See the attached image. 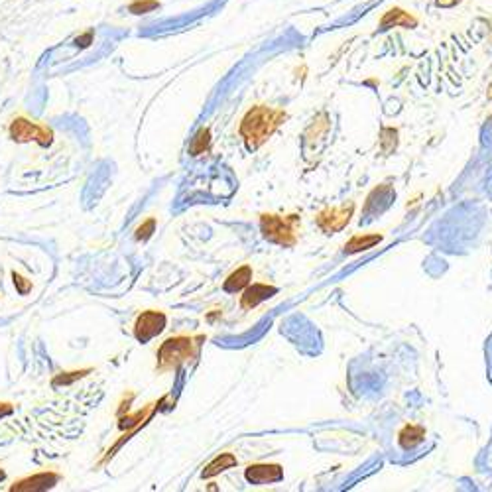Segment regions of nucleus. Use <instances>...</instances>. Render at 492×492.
<instances>
[{"label": "nucleus", "mask_w": 492, "mask_h": 492, "mask_svg": "<svg viewBox=\"0 0 492 492\" xmlns=\"http://www.w3.org/2000/svg\"><path fill=\"white\" fill-rule=\"evenodd\" d=\"M156 8H160L157 0H132L128 4V12H132V14H148V12L156 10Z\"/></svg>", "instance_id": "obj_17"}, {"label": "nucleus", "mask_w": 492, "mask_h": 492, "mask_svg": "<svg viewBox=\"0 0 492 492\" xmlns=\"http://www.w3.org/2000/svg\"><path fill=\"white\" fill-rule=\"evenodd\" d=\"M418 18L412 16L409 12L402 8H390L380 20V30H390V28H416Z\"/></svg>", "instance_id": "obj_10"}, {"label": "nucleus", "mask_w": 492, "mask_h": 492, "mask_svg": "<svg viewBox=\"0 0 492 492\" xmlns=\"http://www.w3.org/2000/svg\"><path fill=\"white\" fill-rule=\"evenodd\" d=\"M4 477H6V475H4V471H0V481H4Z\"/></svg>", "instance_id": "obj_23"}, {"label": "nucleus", "mask_w": 492, "mask_h": 492, "mask_svg": "<svg viewBox=\"0 0 492 492\" xmlns=\"http://www.w3.org/2000/svg\"><path fill=\"white\" fill-rule=\"evenodd\" d=\"M461 0H435V4L441 8H453L455 4H459Z\"/></svg>", "instance_id": "obj_22"}, {"label": "nucleus", "mask_w": 492, "mask_h": 492, "mask_svg": "<svg viewBox=\"0 0 492 492\" xmlns=\"http://www.w3.org/2000/svg\"><path fill=\"white\" fill-rule=\"evenodd\" d=\"M89 372H93V368H81V370L62 372V374H57V377L53 378L52 384H53V388L69 386V384H73V382H77V380H81V378L87 377Z\"/></svg>", "instance_id": "obj_15"}, {"label": "nucleus", "mask_w": 492, "mask_h": 492, "mask_svg": "<svg viewBox=\"0 0 492 492\" xmlns=\"http://www.w3.org/2000/svg\"><path fill=\"white\" fill-rule=\"evenodd\" d=\"M355 211V205H343V207H333V209H325L323 213H319L317 217V225L321 227V231H325L327 234L331 232H339L345 229L351 220V215Z\"/></svg>", "instance_id": "obj_6"}, {"label": "nucleus", "mask_w": 492, "mask_h": 492, "mask_svg": "<svg viewBox=\"0 0 492 492\" xmlns=\"http://www.w3.org/2000/svg\"><path fill=\"white\" fill-rule=\"evenodd\" d=\"M297 223V217H280V215H262V234L264 239H268L270 242L282 244V246H293L297 239H295V231L293 225Z\"/></svg>", "instance_id": "obj_3"}, {"label": "nucleus", "mask_w": 492, "mask_h": 492, "mask_svg": "<svg viewBox=\"0 0 492 492\" xmlns=\"http://www.w3.org/2000/svg\"><path fill=\"white\" fill-rule=\"evenodd\" d=\"M283 118H286L283 111H274V108L262 105L252 106L241 122V136L244 138L246 146L251 150L260 148L274 130L280 126Z\"/></svg>", "instance_id": "obj_1"}, {"label": "nucleus", "mask_w": 492, "mask_h": 492, "mask_svg": "<svg viewBox=\"0 0 492 492\" xmlns=\"http://www.w3.org/2000/svg\"><path fill=\"white\" fill-rule=\"evenodd\" d=\"M382 241L380 234H356L345 244V252H360L372 248L374 244Z\"/></svg>", "instance_id": "obj_14"}, {"label": "nucleus", "mask_w": 492, "mask_h": 492, "mask_svg": "<svg viewBox=\"0 0 492 492\" xmlns=\"http://www.w3.org/2000/svg\"><path fill=\"white\" fill-rule=\"evenodd\" d=\"M166 329V315L162 311H144L138 315L134 323V337L140 343H148Z\"/></svg>", "instance_id": "obj_5"}, {"label": "nucleus", "mask_w": 492, "mask_h": 492, "mask_svg": "<svg viewBox=\"0 0 492 492\" xmlns=\"http://www.w3.org/2000/svg\"><path fill=\"white\" fill-rule=\"evenodd\" d=\"M12 412H14V406H12V404H8V402H2V404H0V419L10 416Z\"/></svg>", "instance_id": "obj_21"}, {"label": "nucleus", "mask_w": 492, "mask_h": 492, "mask_svg": "<svg viewBox=\"0 0 492 492\" xmlns=\"http://www.w3.org/2000/svg\"><path fill=\"white\" fill-rule=\"evenodd\" d=\"M246 481L251 484H268L283 479V471L280 465H251L244 472Z\"/></svg>", "instance_id": "obj_8"}, {"label": "nucleus", "mask_w": 492, "mask_h": 492, "mask_svg": "<svg viewBox=\"0 0 492 492\" xmlns=\"http://www.w3.org/2000/svg\"><path fill=\"white\" fill-rule=\"evenodd\" d=\"M12 278H14V286L18 288V292L20 293H28V290L31 288V282L30 280H26V278H22L20 274H12Z\"/></svg>", "instance_id": "obj_19"}, {"label": "nucleus", "mask_w": 492, "mask_h": 492, "mask_svg": "<svg viewBox=\"0 0 492 492\" xmlns=\"http://www.w3.org/2000/svg\"><path fill=\"white\" fill-rule=\"evenodd\" d=\"M234 465H237V457H234V455H231V453H220L219 457H215V459L203 469V479H211V477H215V475H219V472L231 469Z\"/></svg>", "instance_id": "obj_11"}, {"label": "nucleus", "mask_w": 492, "mask_h": 492, "mask_svg": "<svg viewBox=\"0 0 492 492\" xmlns=\"http://www.w3.org/2000/svg\"><path fill=\"white\" fill-rule=\"evenodd\" d=\"M91 42H93V31H85L79 38H75V43L81 45V48H87Z\"/></svg>", "instance_id": "obj_20"}, {"label": "nucleus", "mask_w": 492, "mask_h": 492, "mask_svg": "<svg viewBox=\"0 0 492 492\" xmlns=\"http://www.w3.org/2000/svg\"><path fill=\"white\" fill-rule=\"evenodd\" d=\"M57 481H59V475H57V472H38V475L28 477V479H22V481L14 482L10 486V492L48 491V489H52Z\"/></svg>", "instance_id": "obj_7"}, {"label": "nucleus", "mask_w": 492, "mask_h": 492, "mask_svg": "<svg viewBox=\"0 0 492 492\" xmlns=\"http://www.w3.org/2000/svg\"><path fill=\"white\" fill-rule=\"evenodd\" d=\"M154 227H156V220L154 219H148L142 227H138V231H136L138 241H148V239L152 237V232H154Z\"/></svg>", "instance_id": "obj_18"}, {"label": "nucleus", "mask_w": 492, "mask_h": 492, "mask_svg": "<svg viewBox=\"0 0 492 492\" xmlns=\"http://www.w3.org/2000/svg\"><path fill=\"white\" fill-rule=\"evenodd\" d=\"M252 280V268L251 266H242V268H239L237 272H232L229 278H227V282H225V292H239V290H242V288H246L248 286V282Z\"/></svg>", "instance_id": "obj_12"}, {"label": "nucleus", "mask_w": 492, "mask_h": 492, "mask_svg": "<svg viewBox=\"0 0 492 492\" xmlns=\"http://www.w3.org/2000/svg\"><path fill=\"white\" fill-rule=\"evenodd\" d=\"M209 144H211V130L209 128H201L199 132H197V136L193 138V142H191V146H189V152H191L193 156L203 154V152L209 148Z\"/></svg>", "instance_id": "obj_16"}, {"label": "nucleus", "mask_w": 492, "mask_h": 492, "mask_svg": "<svg viewBox=\"0 0 492 492\" xmlns=\"http://www.w3.org/2000/svg\"><path fill=\"white\" fill-rule=\"evenodd\" d=\"M201 337H188L178 335L169 337L168 341H164L162 346L157 349V370L160 372H168L176 370L179 365L191 360L197 355V346H199Z\"/></svg>", "instance_id": "obj_2"}, {"label": "nucleus", "mask_w": 492, "mask_h": 492, "mask_svg": "<svg viewBox=\"0 0 492 492\" xmlns=\"http://www.w3.org/2000/svg\"><path fill=\"white\" fill-rule=\"evenodd\" d=\"M400 445L404 449H414L416 445H419L423 437H426V430L421 426H406L404 430L400 431Z\"/></svg>", "instance_id": "obj_13"}, {"label": "nucleus", "mask_w": 492, "mask_h": 492, "mask_svg": "<svg viewBox=\"0 0 492 492\" xmlns=\"http://www.w3.org/2000/svg\"><path fill=\"white\" fill-rule=\"evenodd\" d=\"M278 290L274 286H266V283H252L246 288V292L242 293L241 300V307L242 309H251V307H256L262 302H266L268 297L276 295Z\"/></svg>", "instance_id": "obj_9"}, {"label": "nucleus", "mask_w": 492, "mask_h": 492, "mask_svg": "<svg viewBox=\"0 0 492 492\" xmlns=\"http://www.w3.org/2000/svg\"><path fill=\"white\" fill-rule=\"evenodd\" d=\"M10 138L14 142H36L40 146H50L53 142V130L50 126L28 120L24 116L14 118L10 125Z\"/></svg>", "instance_id": "obj_4"}]
</instances>
